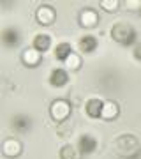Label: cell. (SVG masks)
I'll list each match as a JSON object with an SVG mask.
<instances>
[{"mask_svg": "<svg viewBox=\"0 0 141 159\" xmlns=\"http://www.w3.org/2000/svg\"><path fill=\"white\" fill-rule=\"evenodd\" d=\"M113 150L120 159H141L139 140L132 134H120L113 140Z\"/></svg>", "mask_w": 141, "mask_h": 159, "instance_id": "obj_1", "label": "cell"}, {"mask_svg": "<svg viewBox=\"0 0 141 159\" xmlns=\"http://www.w3.org/2000/svg\"><path fill=\"white\" fill-rule=\"evenodd\" d=\"M109 34H111V39L120 46H134L138 43L136 41V29L130 23L125 21L115 23L109 30Z\"/></svg>", "mask_w": 141, "mask_h": 159, "instance_id": "obj_2", "label": "cell"}, {"mask_svg": "<svg viewBox=\"0 0 141 159\" xmlns=\"http://www.w3.org/2000/svg\"><path fill=\"white\" fill-rule=\"evenodd\" d=\"M71 113H73V104L69 101H65V99H55L50 104V117L55 120L56 124L67 122Z\"/></svg>", "mask_w": 141, "mask_h": 159, "instance_id": "obj_3", "label": "cell"}, {"mask_svg": "<svg viewBox=\"0 0 141 159\" xmlns=\"http://www.w3.org/2000/svg\"><path fill=\"white\" fill-rule=\"evenodd\" d=\"M78 21L85 30H92L101 23V16L97 14L95 9H90V7H88V9H83V11L79 12Z\"/></svg>", "mask_w": 141, "mask_h": 159, "instance_id": "obj_4", "label": "cell"}, {"mask_svg": "<svg viewBox=\"0 0 141 159\" xmlns=\"http://www.w3.org/2000/svg\"><path fill=\"white\" fill-rule=\"evenodd\" d=\"M76 147H78L79 154L88 156V154H94L97 148H99V140H97L95 136H92V134H81V136L78 138Z\"/></svg>", "mask_w": 141, "mask_h": 159, "instance_id": "obj_5", "label": "cell"}, {"mask_svg": "<svg viewBox=\"0 0 141 159\" xmlns=\"http://www.w3.org/2000/svg\"><path fill=\"white\" fill-rule=\"evenodd\" d=\"M35 20L42 27H50L56 20V11L51 6H41L37 9V12H35Z\"/></svg>", "mask_w": 141, "mask_h": 159, "instance_id": "obj_6", "label": "cell"}, {"mask_svg": "<svg viewBox=\"0 0 141 159\" xmlns=\"http://www.w3.org/2000/svg\"><path fill=\"white\" fill-rule=\"evenodd\" d=\"M21 152H23V145L20 140H16V138H7V140H4V143H2V154L6 157L14 159L18 156H21Z\"/></svg>", "mask_w": 141, "mask_h": 159, "instance_id": "obj_7", "label": "cell"}, {"mask_svg": "<svg viewBox=\"0 0 141 159\" xmlns=\"http://www.w3.org/2000/svg\"><path fill=\"white\" fill-rule=\"evenodd\" d=\"M69 71L67 69H53L50 73V76H48V83H50L51 87H55V89H62V87H65L69 83Z\"/></svg>", "mask_w": 141, "mask_h": 159, "instance_id": "obj_8", "label": "cell"}, {"mask_svg": "<svg viewBox=\"0 0 141 159\" xmlns=\"http://www.w3.org/2000/svg\"><path fill=\"white\" fill-rule=\"evenodd\" d=\"M42 60V53L37 51L35 48H27V50H23L21 53V62L23 66H27V67H37Z\"/></svg>", "mask_w": 141, "mask_h": 159, "instance_id": "obj_9", "label": "cell"}, {"mask_svg": "<svg viewBox=\"0 0 141 159\" xmlns=\"http://www.w3.org/2000/svg\"><path fill=\"white\" fill-rule=\"evenodd\" d=\"M2 43L7 48H16L20 43H21V34L18 32V29H12V27H7V29L2 30Z\"/></svg>", "mask_w": 141, "mask_h": 159, "instance_id": "obj_10", "label": "cell"}, {"mask_svg": "<svg viewBox=\"0 0 141 159\" xmlns=\"http://www.w3.org/2000/svg\"><path fill=\"white\" fill-rule=\"evenodd\" d=\"M11 127L16 133H28V131L32 129V119L28 117V115H14L11 119Z\"/></svg>", "mask_w": 141, "mask_h": 159, "instance_id": "obj_11", "label": "cell"}, {"mask_svg": "<svg viewBox=\"0 0 141 159\" xmlns=\"http://www.w3.org/2000/svg\"><path fill=\"white\" fill-rule=\"evenodd\" d=\"M102 108H104V101L102 99H97V97H92L85 104V113L88 115L90 119H101Z\"/></svg>", "mask_w": 141, "mask_h": 159, "instance_id": "obj_12", "label": "cell"}, {"mask_svg": "<svg viewBox=\"0 0 141 159\" xmlns=\"http://www.w3.org/2000/svg\"><path fill=\"white\" fill-rule=\"evenodd\" d=\"M78 48L81 53H85V55H88V53H94V51L99 48V41H97L95 35H83L81 39H79L78 43Z\"/></svg>", "mask_w": 141, "mask_h": 159, "instance_id": "obj_13", "label": "cell"}, {"mask_svg": "<svg viewBox=\"0 0 141 159\" xmlns=\"http://www.w3.org/2000/svg\"><path fill=\"white\" fill-rule=\"evenodd\" d=\"M120 115V106L117 101H104V108H102V120H115Z\"/></svg>", "mask_w": 141, "mask_h": 159, "instance_id": "obj_14", "label": "cell"}, {"mask_svg": "<svg viewBox=\"0 0 141 159\" xmlns=\"http://www.w3.org/2000/svg\"><path fill=\"white\" fill-rule=\"evenodd\" d=\"M32 48H35L41 53L48 51L51 48V37L48 34H37L34 37V41H32Z\"/></svg>", "mask_w": 141, "mask_h": 159, "instance_id": "obj_15", "label": "cell"}, {"mask_svg": "<svg viewBox=\"0 0 141 159\" xmlns=\"http://www.w3.org/2000/svg\"><path fill=\"white\" fill-rule=\"evenodd\" d=\"M71 55H73V46L69 44V43H60V44H56V48H55V58L56 60L65 62Z\"/></svg>", "mask_w": 141, "mask_h": 159, "instance_id": "obj_16", "label": "cell"}, {"mask_svg": "<svg viewBox=\"0 0 141 159\" xmlns=\"http://www.w3.org/2000/svg\"><path fill=\"white\" fill-rule=\"evenodd\" d=\"M60 159H78L79 157V150L76 145H64L58 152Z\"/></svg>", "mask_w": 141, "mask_h": 159, "instance_id": "obj_17", "label": "cell"}, {"mask_svg": "<svg viewBox=\"0 0 141 159\" xmlns=\"http://www.w3.org/2000/svg\"><path fill=\"white\" fill-rule=\"evenodd\" d=\"M64 64H65V69H67V71L74 73V71H79V69H81L83 60H81V57H79L78 53H73V55H71V57H69Z\"/></svg>", "mask_w": 141, "mask_h": 159, "instance_id": "obj_18", "label": "cell"}, {"mask_svg": "<svg viewBox=\"0 0 141 159\" xmlns=\"http://www.w3.org/2000/svg\"><path fill=\"white\" fill-rule=\"evenodd\" d=\"M120 0H101L99 2V6H101V9H104L106 12H115L120 9Z\"/></svg>", "mask_w": 141, "mask_h": 159, "instance_id": "obj_19", "label": "cell"}, {"mask_svg": "<svg viewBox=\"0 0 141 159\" xmlns=\"http://www.w3.org/2000/svg\"><path fill=\"white\" fill-rule=\"evenodd\" d=\"M69 134H73V127H71L67 122H64V124H58V136L67 138Z\"/></svg>", "mask_w": 141, "mask_h": 159, "instance_id": "obj_20", "label": "cell"}, {"mask_svg": "<svg viewBox=\"0 0 141 159\" xmlns=\"http://www.w3.org/2000/svg\"><path fill=\"white\" fill-rule=\"evenodd\" d=\"M125 6H127V9L138 12L141 9V0H129V2H125Z\"/></svg>", "mask_w": 141, "mask_h": 159, "instance_id": "obj_21", "label": "cell"}, {"mask_svg": "<svg viewBox=\"0 0 141 159\" xmlns=\"http://www.w3.org/2000/svg\"><path fill=\"white\" fill-rule=\"evenodd\" d=\"M132 57H134L138 62H141V41H138L134 44V48H132Z\"/></svg>", "mask_w": 141, "mask_h": 159, "instance_id": "obj_22", "label": "cell"}, {"mask_svg": "<svg viewBox=\"0 0 141 159\" xmlns=\"http://www.w3.org/2000/svg\"><path fill=\"white\" fill-rule=\"evenodd\" d=\"M138 14H139V16H141V9H139V11H138Z\"/></svg>", "mask_w": 141, "mask_h": 159, "instance_id": "obj_23", "label": "cell"}]
</instances>
